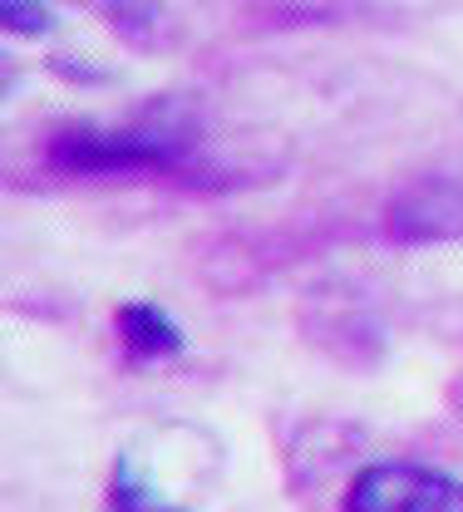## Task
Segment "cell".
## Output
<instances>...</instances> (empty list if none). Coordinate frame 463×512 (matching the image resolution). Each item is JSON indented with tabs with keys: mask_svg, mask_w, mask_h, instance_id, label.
<instances>
[{
	"mask_svg": "<svg viewBox=\"0 0 463 512\" xmlns=\"http://www.w3.org/2000/svg\"><path fill=\"white\" fill-rule=\"evenodd\" d=\"M350 512H463V478L419 463H375L355 478Z\"/></svg>",
	"mask_w": 463,
	"mask_h": 512,
	"instance_id": "cell-1",
	"label": "cell"
},
{
	"mask_svg": "<svg viewBox=\"0 0 463 512\" xmlns=\"http://www.w3.org/2000/svg\"><path fill=\"white\" fill-rule=\"evenodd\" d=\"M178 158V143L163 133H129V128H69L50 143V163L65 173H138L163 168Z\"/></svg>",
	"mask_w": 463,
	"mask_h": 512,
	"instance_id": "cell-2",
	"label": "cell"
},
{
	"mask_svg": "<svg viewBox=\"0 0 463 512\" xmlns=\"http://www.w3.org/2000/svg\"><path fill=\"white\" fill-rule=\"evenodd\" d=\"M119 335L138 355H173L183 345V330L163 316L158 306H148V301H133V306L119 311Z\"/></svg>",
	"mask_w": 463,
	"mask_h": 512,
	"instance_id": "cell-3",
	"label": "cell"
},
{
	"mask_svg": "<svg viewBox=\"0 0 463 512\" xmlns=\"http://www.w3.org/2000/svg\"><path fill=\"white\" fill-rule=\"evenodd\" d=\"M114 508L119 512H178L173 503H163V498L153 493V483L138 473L133 458L119 463V478H114Z\"/></svg>",
	"mask_w": 463,
	"mask_h": 512,
	"instance_id": "cell-4",
	"label": "cell"
},
{
	"mask_svg": "<svg viewBox=\"0 0 463 512\" xmlns=\"http://www.w3.org/2000/svg\"><path fill=\"white\" fill-rule=\"evenodd\" d=\"M0 15H5V25L20 30V35H45V30L55 25V15H50L40 0H0Z\"/></svg>",
	"mask_w": 463,
	"mask_h": 512,
	"instance_id": "cell-5",
	"label": "cell"
}]
</instances>
